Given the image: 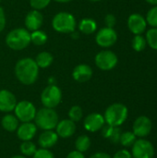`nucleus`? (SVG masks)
Wrapping results in <instances>:
<instances>
[{
	"instance_id": "f257e3e1",
	"label": "nucleus",
	"mask_w": 157,
	"mask_h": 158,
	"mask_svg": "<svg viewBox=\"0 0 157 158\" xmlns=\"http://www.w3.org/2000/svg\"><path fill=\"white\" fill-rule=\"evenodd\" d=\"M39 69H40L33 58L23 57L16 63L15 75L20 83L31 85L38 79Z\"/></svg>"
},
{
	"instance_id": "f03ea898",
	"label": "nucleus",
	"mask_w": 157,
	"mask_h": 158,
	"mask_svg": "<svg viewBox=\"0 0 157 158\" xmlns=\"http://www.w3.org/2000/svg\"><path fill=\"white\" fill-rule=\"evenodd\" d=\"M6 44L12 50H23L31 44V32L26 28L13 29L6 34Z\"/></svg>"
},
{
	"instance_id": "7ed1b4c3",
	"label": "nucleus",
	"mask_w": 157,
	"mask_h": 158,
	"mask_svg": "<svg viewBox=\"0 0 157 158\" xmlns=\"http://www.w3.org/2000/svg\"><path fill=\"white\" fill-rule=\"evenodd\" d=\"M129 109L120 103H115L110 105L105 112V121L106 124L113 127L121 126L128 118Z\"/></svg>"
},
{
	"instance_id": "20e7f679",
	"label": "nucleus",
	"mask_w": 157,
	"mask_h": 158,
	"mask_svg": "<svg viewBox=\"0 0 157 158\" xmlns=\"http://www.w3.org/2000/svg\"><path fill=\"white\" fill-rule=\"evenodd\" d=\"M35 125L43 131H52L59 121L58 115L54 108L43 107L36 112L34 118Z\"/></svg>"
},
{
	"instance_id": "39448f33",
	"label": "nucleus",
	"mask_w": 157,
	"mask_h": 158,
	"mask_svg": "<svg viewBox=\"0 0 157 158\" xmlns=\"http://www.w3.org/2000/svg\"><path fill=\"white\" fill-rule=\"evenodd\" d=\"M77 21L75 17L67 11L56 13L52 19L53 29L59 33H71L76 30Z\"/></svg>"
},
{
	"instance_id": "423d86ee",
	"label": "nucleus",
	"mask_w": 157,
	"mask_h": 158,
	"mask_svg": "<svg viewBox=\"0 0 157 158\" xmlns=\"http://www.w3.org/2000/svg\"><path fill=\"white\" fill-rule=\"evenodd\" d=\"M62 100V92L56 84H49L41 94V102L44 107L55 108Z\"/></svg>"
},
{
	"instance_id": "0eeeda50",
	"label": "nucleus",
	"mask_w": 157,
	"mask_h": 158,
	"mask_svg": "<svg viewBox=\"0 0 157 158\" xmlns=\"http://www.w3.org/2000/svg\"><path fill=\"white\" fill-rule=\"evenodd\" d=\"M118 56L110 50L100 51L94 57V63L98 69L104 71H108L116 68L118 65Z\"/></svg>"
},
{
	"instance_id": "6e6552de",
	"label": "nucleus",
	"mask_w": 157,
	"mask_h": 158,
	"mask_svg": "<svg viewBox=\"0 0 157 158\" xmlns=\"http://www.w3.org/2000/svg\"><path fill=\"white\" fill-rule=\"evenodd\" d=\"M131 156L132 158H154L155 147L150 141L139 138L131 146Z\"/></svg>"
},
{
	"instance_id": "1a4fd4ad",
	"label": "nucleus",
	"mask_w": 157,
	"mask_h": 158,
	"mask_svg": "<svg viewBox=\"0 0 157 158\" xmlns=\"http://www.w3.org/2000/svg\"><path fill=\"white\" fill-rule=\"evenodd\" d=\"M15 116L21 122H31L34 119L36 115V108L34 105L27 100L20 101L17 103L14 108Z\"/></svg>"
},
{
	"instance_id": "9d476101",
	"label": "nucleus",
	"mask_w": 157,
	"mask_h": 158,
	"mask_svg": "<svg viewBox=\"0 0 157 158\" xmlns=\"http://www.w3.org/2000/svg\"><path fill=\"white\" fill-rule=\"evenodd\" d=\"M118 41V33L114 28L104 27L100 29L95 35L96 44L103 48H109L113 46Z\"/></svg>"
},
{
	"instance_id": "9b49d317",
	"label": "nucleus",
	"mask_w": 157,
	"mask_h": 158,
	"mask_svg": "<svg viewBox=\"0 0 157 158\" xmlns=\"http://www.w3.org/2000/svg\"><path fill=\"white\" fill-rule=\"evenodd\" d=\"M152 129H153L152 120L146 116H141L135 119L132 126V130H133L132 132L136 135V137L144 138L151 133Z\"/></svg>"
},
{
	"instance_id": "f8f14e48",
	"label": "nucleus",
	"mask_w": 157,
	"mask_h": 158,
	"mask_svg": "<svg viewBox=\"0 0 157 158\" xmlns=\"http://www.w3.org/2000/svg\"><path fill=\"white\" fill-rule=\"evenodd\" d=\"M128 28L134 35L143 34L147 28L145 18L139 13H133L130 15L128 18Z\"/></svg>"
},
{
	"instance_id": "ddd939ff",
	"label": "nucleus",
	"mask_w": 157,
	"mask_h": 158,
	"mask_svg": "<svg viewBox=\"0 0 157 158\" xmlns=\"http://www.w3.org/2000/svg\"><path fill=\"white\" fill-rule=\"evenodd\" d=\"M105 124V118L100 113H92L88 115L83 121V126L85 130L90 132H96L98 131H101Z\"/></svg>"
},
{
	"instance_id": "4468645a",
	"label": "nucleus",
	"mask_w": 157,
	"mask_h": 158,
	"mask_svg": "<svg viewBox=\"0 0 157 158\" xmlns=\"http://www.w3.org/2000/svg\"><path fill=\"white\" fill-rule=\"evenodd\" d=\"M17 98L13 93L8 90H0V111L8 113L14 110L17 105Z\"/></svg>"
},
{
	"instance_id": "2eb2a0df",
	"label": "nucleus",
	"mask_w": 157,
	"mask_h": 158,
	"mask_svg": "<svg viewBox=\"0 0 157 158\" xmlns=\"http://www.w3.org/2000/svg\"><path fill=\"white\" fill-rule=\"evenodd\" d=\"M43 22V16L39 10L32 9L25 17V27L31 32L36 30H40Z\"/></svg>"
},
{
	"instance_id": "dca6fc26",
	"label": "nucleus",
	"mask_w": 157,
	"mask_h": 158,
	"mask_svg": "<svg viewBox=\"0 0 157 158\" xmlns=\"http://www.w3.org/2000/svg\"><path fill=\"white\" fill-rule=\"evenodd\" d=\"M56 131L58 137L63 139L70 138L76 132V124L69 118L63 119L61 121H58L56 127Z\"/></svg>"
},
{
	"instance_id": "f3484780",
	"label": "nucleus",
	"mask_w": 157,
	"mask_h": 158,
	"mask_svg": "<svg viewBox=\"0 0 157 158\" xmlns=\"http://www.w3.org/2000/svg\"><path fill=\"white\" fill-rule=\"evenodd\" d=\"M36 132H37V127L34 123L31 122H22V124L19 126L17 129L18 138L22 142L32 140Z\"/></svg>"
},
{
	"instance_id": "a211bd4d",
	"label": "nucleus",
	"mask_w": 157,
	"mask_h": 158,
	"mask_svg": "<svg viewBox=\"0 0 157 158\" xmlns=\"http://www.w3.org/2000/svg\"><path fill=\"white\" fill-rule=\"evenodd\" d=\"M93 77V69L87 64L76 66L72 71V78L78 82H86Z\"/></svg>"
},
{
	"instance_id": "6ab92c4d",
	"label": "nucleus",
	"mask_w": 157,
	"mask_h": 158,
	"mask_svg": "<svg viewBox=\"0 0 157 158\" xmlns=\"http://www.w3.org/2000/svg\"><path fill=\"white\" fill-rule=\"evenodd\" d=\"M58 141V135L56 132L52 131H43V132L39 136L38 143L41 148L49 149L56 144Z\"/></svg>"
},
{
	"instance_id": "aec40b11",
	"label": "nucleus",
	"mask_w": 157,
	"mask_h": 158,
	"mask_svg": "<svg viewBox=\"0 0 157 158\" xmlns=\"http://www.w3.org/2000/svg\"><path fill=\"white\" fill-rule=\"evenodd\" d=\"M102 135L104 138L108 139L111 143L117 144L119 143L120 136H121V130L118 127H113L108 124L105 125L102 128Z\"/></svg>"
},
{
	"instance_id": "412c9836",
	"label": "nucleus",
	"mask_w": 157,
	"mask_h": 158,
	"mask_svg": "<svg viewBox=\"0 0 157 158\" xmlns=\"http://www.w3.org/2000/svg\"><path fill=\"white\" fill-rule=\"evenodd\" d=\"M79 30L83 34H93L97 30V23L93 19L91 18H84L79 22Z\"/></svg>"
},
{
	"instance_id": "4be33fe9",
	"label": "nucleus",
	"mask_w": 157,
	"mask_h": 158,
	"mask_svg": "<svg viewBox=\"0 0 157 158\" xmlns=\"http://www.w3.org/2000/svg\"><path fill=\"white\" fill-rule=\"evenodd\" d=\"M19 120L17 118V117L11 114L5 115L1 120V125L3 129L8 132L16 131L19 127Z\"/></svg>"
},
{
	"instance_id": "5701e85b",
	"label": "nucleus",
	"mask_w": 157,
	"mask_h": 158,
	"mask_svg": "<svg viewBox=\"0 0 157 158\" xmlns=\"http://www.w3.org/2000/svg\"><path fill=\"white\" fill-rule=\"evenodd\" d=\"M34 60H35L37 66L39 67V69H46L52 65V63L54 61V56L51 53L43 51V52L39 53L36 56Z\"/></svg>"
},
{
	"instance_id": "b1692460",
	"label": "nucleus",
	"mask_w": 157,
	"mask_h": 158,
	"mask_svg": "<svg viewBox=\"0 0 157 158\" xmlns=\"http://www.w3.org/2000/svg\"><path fill=\"white\" fill-rule=\"evenodd\" d=\"M47 34L41 30H36L33 31H31V43L34 45H43L47 42Z\"/></svg>"
},
{
	"instance_id": "393cba45",
	"label": "nucleus",
	"mask_w": 157,
	"mask_h": 158,
	"mask_svg": "<svg viewBox=\"0 0 157 158\" xmlns=\"http://www.w3.org/2000/svg\"><path fill=\"white\" fill-rule=\"evenodd\" d=\"M75 147H76V150L81 152V153L87 152L91 147V140H90V138L87 135L79 136L76 139Z\"/></svg>"
},
{
	"instance_id": "a878e982",
	"label": "nucleus",
	"mask_w": 157,
	"mask_h": 158,
	"mask_svg": "<svg viewBox=\"0 0 157 158\" xmlns=\"http://www.w3.org/2000/svg\"><path fill=\"white\" fill-rule=\"evenodd\" d=\"M131 46L133 48L134 51L136 52H142L145 49V47L147 46V42L144 36H143L142 34H138V35H134V37L132 38L131 41Z\"/></svg>"
},
{
	"instance_id": "bb28decb",
	"label": "nucleus",
	"mask_w": 157,
	"mask_h": 158,
	"mask_svg": "<svg viewBox=\"0 0 157 158\" xmlns=\"http://www.w3.org/2000/svg\"><path fill=\"white\" fill-rule=\"evenodd\" d=\"M136 140H137V137L132 131H125L121 133L119 143L124 147H130L133 145Z\"/></svg>"
},
{
	"instance_id": "cd10ccee",
	"label": "nucleus",
	"mask_w": 157,
	"mask_h": 158,
	"mask_svg": "<svg viewBox=\"0 0 157 158\" xmlns=\"http://www.w3.org/2000/svg\"><path fill=\"white\" fill-rule=\"evenodd\" d=\"M20 153L25 156H32L35 152L37 151V147L35 145V143H33L31 141H25L20 144L19 147Z\"/></svg>"
},
{
	"instance_id": "c85d7f7f",
	"label": "nucleus",
	"mask_w": 157,
	"mask_h": 158,
	"mask_svg": "<svg viewBox=\"0 0 157 158\" xmlns=\"http://www.w3.org/2000/svg\"><path fill=\"white\" fill-rule=\"evenodd\" d=\"M145 39L147 42V45L157 51V28H151L150 30H148L146 31Z\"/></svg>"
},
{
	"instance_id": "c756f323",
	"label": "nucleus",
	"mask_w": 157,
	"mask_h": 158,
	"mask_svg": "<svg viewBox=\"0 0 157 158\" xmlns=\"http://www.w3.org/2000/svg\"><path fill=\"white\" fill-rule=\"evenodd\" d=\"M83 117V111L82 108L80 106H73L68 111V118L73 122H79L81 120Z\"/></svg>"
},
{
	"instance_id": "7c9ffc66",
	"label": "nucleus",
	"mask_w": 157,
	"mask_h": 158,
	"mask_svg": "<svg viewBox=\"0 0 157 158\" xmlns=\"http://www.w3.org/2000/svg\"><path fill=\"white\" fill-rule=\"evenodd\" d=\"M145 19L152 28H157V6H154L148 10Z\"/></svg>"
},
{
	"instance_id": "2f4dec72",
	"label": "nucleus",
	"mask_w": 157,
	"mask_h": 158,
	"mask_svg": "<svg viewBox=\"0 0 157 158\" xmlns=\"http://www.w3.org/2000/svg\"><path fill=\"white\" fill-rule=\"evenodd\" d=\"M51 0H30V5L32 9L35 10H42L47 7L50 4Z\"/></svg>"
},
{
	"instance_id": "473e14b6",
	"label": "nucleus",
	"mask_w": 157,
	"mask_h": 158,
	"mask_svg": "<svg viewBox=\"0 0 157 158\" xmlns=\"http://www.w3.org/2000/svg\"><path fill=\"white\" fill-rule=\"evenodd\" d=\"M32 156L33 158H55L51 151H49L48 149H43V148L37 150Z\"/></svg>"
},
{
	"instance_id": "72a5a7b5",
	"label": "nucleus",
	"mask_w": 157,
	"mask_h": 158,
	"mask_svg": "<svg viewBox=\"0 0 157 158\" xmlns=\"http://www.w3.org/2000/svg\"><path fill=\"white\" fill-rule=\"evenodd\" d=\"M105 27L114 28L115 25L117 24V19H116L115 15H113V14H107L105 17Z\"/></svg>"
},
{
	"instance_id": "f704fd0d",
	"label": "nucleus",
	"mask_w": 157,
	"mask_h": 158,
	"mask_svg": "<svg viewBox=\"0 0 157 158\" xmlns=\"http://www.w3.org/2000/svg\"><path fill=\"white\" fill-rule=\"evenodd\" d=\"M113 158H132V156H131V153L129 152L128 150L122 149V150L118 151V152L114 155Z\"/></svg>"
},
{
	"instance_id": "c9c22d12",
	"label": "nucleus",
	"mask_w": 157,
	"mask_h": 158,
	"mask_svg": "<svg viewBox=\"0 0 157 158\" xmlns=\"http://www.w3.org/2000/svg\"><path fill=\"white\" fill-rule=\"evenodd\" d=\"M6 27V14L4 9L0 6V32Z\"/></svg>"
},
{
	"instance_id": "e433bc0d",
	"label": "nucleus",
	"mask_w": 157,
	"mask_h": 158,
	"mask_svg": "<svg viewBox=\"0 0 157 158\" xmlns=\"http://www.w3.org/2000/svg\"><path fill=\"white\" fill-rule=\"evenodd\" d=\"M67 158H85L83 153H81L77 150L75 151H72L70 152L68 156H67Z\"/></svg>"
},
{
	"instance_id": "4c0bfd02",
	"label": "nucleus",
	"mask_w": 157,
	"mask_h": 158,
	"mask_svg": "<svg viewBox=\"0 0 157 158\" xmlns=\"http://www.w3.org/2000/svg\"><path fill=\"white\" fill-rule=\"evenodd\" d=\"M90 158H112L108 154L104 153V152H98L93 154Z\"/></svg>"
},
{
	"instance_id": "58836bf2",
	"label": "nucleus",
	"mask_w": 157,
	"mask_h": 158,
	"mask_svg": "<svg viewBox=\"0 0 157 158\" xmlns=\"http://www.w3.org/2000/svg\"><path fill=\"white\" fill-rule=\"evenodd\" d=\"M145 1L152 6H157V0H145Z\"/></svg>"
},
{
	"instance_id": "ea45409f",
	"label": "nucleus",
	"mask_w": 157,
	"mask_h": 158,
	"mask_svg": "<svg viewBox=\"0 0 157 158\" xmlns=\"http://www.w3.org/2000/svg\"><path fill=\"white\" fill-rule=\"evenodd\" d=\"M70 34H71V36H72V38H73V39H78V38H79V33H78L76 31H73V32H71Z\"/></svg>"
},
{
	"instance_id": "a19ab883",
	"label": "nucleus",
	"mask_w": 157,
	"mask_h": 158,
	"mask_svg": "<svg viewBox=\"0 0 157 158\" xmlns=\"http://www.w3.org/2000/svg\"><path fill=\"white\" fill-rule=\"evenodd\" d=\"M54 1H56L57 3H61V4H65V3H68L72 0H54Z\"/></svg>"
},
{
	"instance_id": "79ce46f5",
	"label": "nucleus",
	"mask_w": 157,
	"mask_h": 158,
	"mask_svg": "<svg viewBox=\"0 0 157 158\" xmlns=\"http://www.w3.org/2000/svg\"><path fill=\"white\" fill-rule=\"evenodd\" d=\"M11 158H26L24 156H12Z\"/></svg>"
},
{
	"instance_id": "37998d69",
	"label": "nucleus",
	"mask_w": 157,
	"mask_h": 158,
	"mask_svg": "<svg viewBox=\"0 0 157 158\" xmlns=\"http://www.w3.org/2000/svg\"><path fill=\"white\" fill-rule=\"evenodd\" d=\"M91 2H99V1H101V0H90Z\"/></svg>"
},
{
	"instance_id": "c03bdc74",
	"label": "nucleus",
	"mask_w": 157,
	"mask_h": 158,
	"mask_svg": "<svg viewBox=\"0 0 157 158\" xmlns=\"http://www.w3.org/2000/svg\"><path fill=\"white\" fill-rule=\"evenodd\" d=\"M0 2H1V0H0Z\"/></svg>"
}]
</instances>
